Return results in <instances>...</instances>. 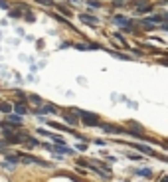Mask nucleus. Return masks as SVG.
Segmentation results:
<instances>
[{
	"label": "nucleus",
	"instance_id": "f257e3e1",
	"mask_svg": "<svg viewBox=\"0 0 168 182\" xmlns=\"http://www.w3.org/2000/svg\"><path fill=\"white\" fill-rule=\"evenodd\" d=\"M79 115H81V121L85 125H99V117L95 113H79Z\"/></svg>",
	"mask_w": 168,
	"mask_h": 182
},
{
	"label": "nucleus",
	"instance_id": "f03ea898",
	"mask_svg": "<svg viewBox=\"0 0 168 182\" xmlns=\"http://www.w3.org/2000/svg\"><path fill=\"white\" fill-rule=\"evenodd\" d=\"M115 22L121 26V28H131V20H129L127 16H121V14L115 16Z\"/></svg>",
	"mask_w": 168,
	"mask_h": 182
},
{
	"label": "nucleus",
	"instance_id": "7ed1b4c3",
	"mask_svg": "<svg viewBox=\"0 0 168 182\" xmlns=\"http://www.w3.org/2000/svg\"><path fill=\"white\" fill-rule=\"evenodd\" d=\"M6 141H10V143H20V141H24V137H20V135H12V133L6 129Z\"/></svg>",
	"mask_w": 168,
	"mask_h": 182
},
{
	"label": "nucleus",
	"instance_id": "20e7f679",
	"mask_svg": "<svg viewBox=\"0 0 168 182\" xmlns=\"http://www.w3.org/2000/svg\"><path fill=\"white\" fill-rule=\"evenodd\" d=\"M81 20H83L85 24H97V20H95V16H89V14H81Z\"/></svg>",
	"mask_w": 168,
	"mask_h": 182
},
{
	"label": "nucleus",
	"instance_id": "39448f33",
	"mask_svg": "<svg viewBox=\"0 0 168 182\" xmlns=\"http://www.w3.org/2000/svg\"><path fill=\"white\" fill-rule=\"evenodd\" d=\"M133 147L134 148H138V151H143V152H146V154H152V157H154V151H152V148H148V147H144V144H133Z\"/></svg>",
	"mask_w": 168,
	"mask_h": 182
},
{
	"label": "nucleus",
	"instance_id": "423d86ee",
	"mask_svg": "<svg viewBox=\"0 0 168 182\" xmlns=\"http://www.w3.org/2000/svg\"><path fill=\"white\" fill-rule=\"evenodd\" d=\"M14 109H16V111H18V113H20V115H24V113H28V107H26V105H22V103H16V105H14Z\"/></svg>",
	"mask_w": 168,
	"mask_h": 182
},
{
	"label": "nucleus",
	"instance_id": "0eeeda50",
	"mask_svg": "<svg viewBox=\"0 0 168 182\" xmlns=\"http://www.w3.org/2000/svg\"><path fill=\"white\" fill-rule=\"evenodd\" d=\"M8 123H14V125H20L22 119H20L18 115H8Z\"/></svg>",
	"mask_w": 168,
	"mask_h": 182
},
{
	"label": "nucleus",
	"instance_id": "6e6552de",
	"mask_svg": "<svg viewBox=\"0 0 168 182\" xmlns=\"http://www.w3.org/2000/svg\"><path fill=\"white\" fill-rule=\"evenodd\" d=\"M0 111H4V113H8V115H10V111H12V105L2 103V101H0Z\"/></svg>",
	"mask_w": 168,
	"mask_h": 182
},
{
	"label": "nucleus",
	"instance_id": "1a4fd4ad",
	"mask_svg": "<svg viewBox=\"0 0 168 182\" xmlns=\"http://www.w3.org/2000/svg\"><path fill=\"white\" fill-rule=\"evenodd\" d=\"M42 113H56V107L53 105H46V107H42Z\"/></svg>",
	"mask_w": 168,
	"mask_h": 182
},
{
	"label": "nucleus",
	"instance_id": "9d476101",
	"mask_svg": "<svg viewBox=\"0 0 168 182\" xmlns=\"http://www.w3.org/2000/svg\"><path fill=\"white\" fill-rule=\"evenodd\" d=\"M148 22L158 24V22H162V16H150V18H148ZM148 22H146V24H148Z\"/></svg>",
	"mask_w": 168,
	"mask_h": 182
},
{
	"label": "nucleus",
	"instance_id": "9b49d317",
	"mask_svg": "<svg viewBox=\"0 0 168 182\" xmlns=\"http://www.w3.org/2000/svg\"><path fill=\"white\" fill-rule=\"evenodd\" d=\"M137 174H140V176H146V178H148V176H150V174H152V172H150V170H148V168H143V170H138V172H137Z\"/></svg>",
	"mask_w": 168,
	"mask_h": 182
},
{
	"label": "nucleus",
	"instance_id": "f8f14e48",
	"mask_svg": "<svg viewBox=\"0 0 168 182\" xmlns=\"http://www.w3.org/2000/svg\"><path fill=\"white\" fill-rule=\"evenodd\" d=\"M36 2H40V4H44V6H52V0H36Z\"/></svg>",
	"mask_w": 168,
	"mask_h": 182
},
{
	"label": "nucleus",
	"instance_id": "ddd939ff",
	"mask_svg": "<svg viewBox=\"0 0 168 182\" xmlns=\"http://www.w3.org/2000/svg\"><path fill=\"white\" fill-rule=\"evenodd\" d=\"M66 121H67V123H73V125H75V117H71V115H66Z\"/></svg>",
	"mask_w": 168,
	"mask_h": 182
},
{
	"label": "nucleus",
	"instance_id": "4468645a",
	"mask_svg": "<svg viewBox=\"0 0 168 182\" xmlns=\"http://www.w3.org/2000/svg\"><path fill=\"white\" fill-rule=\"evenodd\" d=\"M30 101H34V103H42V101H40V97H36V95H32V97H30Z\"/></svg>",
	"mask_w": 168,
	"mask_h": 182
},
{
	"label": "nucleus",
	"instance_id": "2eb2a0df",
	"mask_svg": "<svg viewBox=\"0 0 168 182\" xmlns=\"http://www.w3.org/2000/svg\"><path fill=\"white\" fill-rule=\"evenodd\" d=\"M162 182H168V180H166V178H162Z\"/></svg>",
	"mask_w": 168,
	"mask_h": 182
},
{
	"label": "nucleus",
	"instance_id": "dca6fc26",
	"mask_svg": "<svg viewBox=\"0 0 168 182\" xmlns=\"http://www.w3.org/2000/svg\"><path fill=\"white\" fill-rule=\"evenodd\" d=\"M0 125H2V123H0Z\"/></svg>",
	"mask_w": 168,
	"mask_h": 182
}]
</instances>
